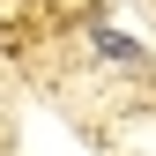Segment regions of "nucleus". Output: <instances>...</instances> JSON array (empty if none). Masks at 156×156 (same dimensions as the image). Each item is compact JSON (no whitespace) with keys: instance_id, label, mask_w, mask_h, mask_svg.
I'll use <instances>...</instances> for the list:
<instances>
[{"instance_id":"1","label":"nucleus","mask_w":156,"mask_h":156,"mask_svg":"<svg viewBox=\"0 0 156 156\" xmlns=\"http://www.w3.org/2000/svg\"><path fill=\"white\" fill-rule=\"evenodd\" d=\"M97 52H104V60H141V45L119 37V30H97Z\"/></svg>"}]
</instances>
